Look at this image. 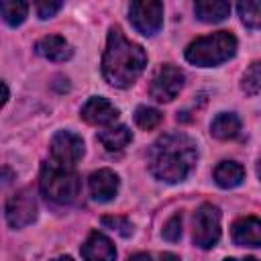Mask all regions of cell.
<instances>
[{
  "instance_id": "1",
  "label": "cell",
  "mask_w": 261,
  "mask_h": 261,
  "mask_svg": "<svg viewBox=\"0 0 261 261\" xmlns=\"http://www.w3.org/2000/svg\"><path fill=\"white\" fill-rule=\"evenodd\" d=\"M196 159V143L186 133H167L151 145L149 169L157 179L165 184H177L190 175Z\"/></svg>"
},
{
  "instance_id": "2",
  "label": "cell",
  "mask_w": 261,
  "mask_h": 261,
  "mask_svg": "<svg viewBox=\"0 0 261 261\" xmlns=\"http://www.w3.org/2000/svg\"><path fill=\"white\" fill-rule=\"evenodd\" d=\"M147 53L141 45L128 41L118 27L108 31L102 57V75L114 88H128L145 69Z\"/></svg>"
},
{
  "instance_id": "3",
  "label": "cell",
  "mask_w": 261,
  "mask_h": 261,
  "mask_svg": "<svg viewBox=\"0 0 261 261\" xmlns=\"http://www.w3.org/2000/svg\"><path fill=\"white\" fill-rule=\"evenodd\" d=\"M237 53V37L228 31H216L208 37L192 41L186 49V59L198 67H214L228 61Z\"/></svg>"
},
{
  "instance_id": "4",
  "label": "cell",
  "mask_w": 261,
  "mask_h": 261,
  "mask_svg": "<svg viewBox=\"0 0 261 261\" xmlns=\"http://www.w3.org/2000/svg\"><path fill=\"white\" fill-rule=\"evenodd\" d=\"M39 188L47 200L57 204H69L80 196L82 181L73 169L61 167L51 161V163H43L41 167Z\"/></svg>"
},
{
  "instance_id": "5",
  "label": "cell",
  "mask_w": 261,
  "mask_h": 261,
  "mask_svg": "<svg viewBox=\"0 0 261 261\" xmlns=\"http://www.w3.org/2000/svg\"><path fill=\"white\" fill-rule=\"evenodd\" d=\"M220 239V210L202 204L194 214V241L200 249H212Z\"/></svg>"
},
{
  "instance_id": "6",
  "label": "cell",
  "mask_w": 261,
  "mask_h": 261,
  "mask_svg": "<svg viewBox=\"0 0 261 261\" xmlns=\"http://www.w3.org/2000/svg\"><path fill=\"white\" fill-rule=\"evenodd\" d=\"M130 24L145 37H153L163 24V4L157 0H137L128 6Z\"/></svg>"
},
{
  "instance_id": "7",
  "label": "cell",
  "mask_w": 261,
  "mask_h": 261,
  "mask_svg": "<svg viewBox=\"0 0 261 261\" xmlns=\"http://www.w3.org/2000/svg\"><path fill=\"white\" fill-rule=\"evenodd\" d=\"M84 155V141L71 130H59L51 139V159L61 167L73 169Z\"/></svg>"
},
{
  "instance_id": "8",
  "label": "cell",
  "mask_w": 261,
  "mask_h": 261,
  "mask_svg": "<svg viewBox=\"0 0 261 261\" xmlns=\"http://www.w3.org/2000/svg\"><path fill=\"white\" fill-rule=\"evenodd\" d=\"M37 218V200L31 188H22L6 202V220L12 228H22Z\"/></svg>"
},
{
  "instance_id": "9",
  "label": "cell",
  "mask_w": 261,
  "mask_h": 261,
  "mask_svg": "<svg viewBox=\"0 0 261 261\" xmlns=\"http://www.w3.org/2000/svg\"><path fill=\"white\" fill-rule=\"evenodd\" d=\"M184 71L175 65H163L157 69L151 82V98L157 102H171L184 88Z\"/></svg>"
},
{
  "instance_id": "10",
  "label": "cell",
  "mask_w": 261,
  "mask_h": 261,
  "mask_svg": "<svg viewBox=\"0 0 261 261\" xmlns=\"http://www.w3.org/2000/svg\"><path fill=\"white\" fill-rule=\"evenodd\" d=\"M82 118L88 122V124H94V126H102V124H112L116 118H118V108L102 98V96H92L84 106H82Z\"/></svg>"
},
{
  "instance_id": "11",
  "label": "cell",
  "mask_w": 261,
  "mask_h": 261,
  "mask_svg": "<svg viewBox=\"0 0 261 261\" xmlns=\"http://www.w3.org/2000/svg\"><path fill=\"white\" fill-rule=\"evenodd\" d=\"M118 175L112 169H98L90 175V194L96 202H110L118 194Z\"/></svg>"
},
{
  "instance_id": "12",
  "label": "cell",
  "mask_w": 261,
  "mask_h": 261,
  "mask_svg": "<svg viewBox=\"0 0 261 261\" xmlns=\"http://www.w3.org/2000/svg\"><path fill=\"white\" fill-rule=\"evenodd\" d=\"M82 257L86 261H114L116 249L106 234L94 230L82 245Z\"/></svg>"
},
{
  "instance_id": "13",
  "label": "cell",
  "mask_w": 261,
  "mask_h": 261,
  "mask_svg": "<svg viewBox=\"0 0 261 261\" xmlns=\"http://www.w3.org/2000/svg\"><path fill=\"white\" fill-rule=\"evenodd\" d=\"M230 234H232V241L241 247H259L261 245V222L257 216H243L232 222Z\"/></svg>"
},
{
  "instance_id": "14",
  "label": "cell",
  "mask_w": 261,
  "mask_h": 261,
  "mask_svg": "<svg viewBox=\"0 0 261 261\" xmlns=\"http://www.w3.org/2000/svg\"><path fill=\"white\" fill-rule=\"evenodd\" d=\"M35 51L41 57L49 59V61H65L73 53L71 45L63 37H59V35H49V37L39 39L37 45H35Z\"/></svg>"
},
{
  "instance_id": "15",
  "label": "cell",
  "mask_w": 261,
  "mask_h": 261,
  "mask_svg": "<svg viewBox=\"0 0 261 261\" xmlns=\"http://www.w3.org/2000/svg\"><path fill=\"white\" fill-rule=\"evenodd\" d=\"M210 133L220 139V141H228L234 139L241 133V118L234 112H220L212 118L210 122Z\"/></svg>"
},
{
  "instance_id": "16",
  "label": "cell",
  "mask_w": 261,
  "mask_h": 261,
  "mask_svg": "<svg viewBox=\"0 0 261 261\" xmlns=\"http://www.w3.org/2000/svg\"><path fill=\"white\" fill-rule=\"evenodd\" d=\"M194 12L202 22H220L228 16L230 4L224 0H198L194 4Z\"/></svg>"
},
{
  "instance_id": "17",
  "label": "cell",
  "mask_w": 261,
  "mask_h": 261,
  "mask_svg": "<svg viewBox=\"0 0 261 261\" xmlns=\"http://www.w3.org/2000/svg\"><path fill=\"white\" fill-rule=\"evenodd\" d=\"M243 179H245V169L237 161H220L214 169V181L224 190L237 188Z\"/></svg>"
},
{
  "instance_id": "18",
  "label": "cell",
  "mask_w": 261,
  "mask_h": 261,
  "mask_svg": "<svg viewBox=\"0 0 261 261\" xmlns=\"http://www.w3.org/2000/svg\"><path fill=\"white\" fill-rule=\"evenodd\" d=\"M98 141L104 145L106 151H122L133 141V133L128 130V126L118 124V126H110V128L100 130Z\"/></svg>"
},
{
  "instance_id": "19",
  "label": "cell",
  "mask_w": 261,
  "mask_h": 261,
  "mask_svg": "<svg viewBox=\"0 0 261 261\" xmlns=\"http://www.w3.org/2000/svg\"><path fill=\"white\" fill-rule=\"evenodd\" d=\"M27 12H29V4L22 0H0V16L10 27L22 24Z\"/></svg>"
},
{
  "instance_id": "20",
  "label": "cell",
  "mask_w": 261,
  "mask_h": 261,
  "mask_svg": "<svg viewBox=\"0 0 261 261\" xmlns=\"http://www.w3.org/2000/svg\"><path fill=\"white\" fill-rule=\"evenodd\" d=\"M239 10V16L241 20L245 22V27L249 29H259V22H261V4L257 0H249V2H239L237 6Z\"/></svg>"
},
{
  "instance_id": "21",
  "label": "cell",
  "mask_w": 261,
  "mask_h": 261,
  "mask_svg": "<svg viewBox=\"0 0 261 261\" xmlns=\"http://www.w3.org/2000/svg\"><path fill=\"white\" fill-rule=\"evenodd\" d=\"M163 120V114L157 110V108H151V106H139L135 110V122L137 126H141L143 130H151L155 126H159Z\"/></svg>"
},
{
  "instance_id": "22",
  "label": "cell",
  "mask_w": 261,
  "mask_h": 261,
  "mask_svg": "<svg viewBox=\"0 0 261 261\" xmlns=\"http://www.w3.org/2000/svg\"><path fill=\"white\" fill-rule=\"evenodd\" d=\"M241 88H243L249 96H257V92H259V88H261V65H259V61H253L251 67L245 71Z\"/></svg>"
},
{
  "instance_id": "23",
  "label": "cell",
  "mask_w": 261,
  "mask_h": 261,
  "mask_svg": "<svg viewBox=\"0 0 261 261\" xmlns=\"http://www.w3.org/2000/svg\"><path fill=\"white\" fill-rule=\"evenodd\" d=\"M102 224L116 230L120 237H130L133 234V224L128 222V218L124 216H104L102 218Z\"/></svg>"
},
{
  "instance_id": "24",
  "label": "cell",
  "mask_w": 261,
  "mask_h": 261,
  "mask_svg": "<svg viewBox=\"0 0 261 261\" xmlns=\"http://www.w3.org/2000/svg\"><path fill=\"white\" fill-rule=\"evenodd\" d=\"M179 237H181V214H173L163 226V239L175 243L179 241Z\"/></svg>"
},
{
  "instance_id": "25",
  "label": "cell",
  "mask_w": 261,
  "mask_h": 261,
  "mask_svg": "<svg viewBox=\"0 0 261 261\" xmlns=\"http://www.w3.org/2000/svg\"><path fill=\"white\" fill-rule=\"evenodd\" d=\"M61 2L59 0H43V2H37V14H39V18H51L55 12H59L61 10Z\"/></svg>"
},
{
  "instance_id": "26",
  "label": "cell",
  "mask_w": 261,
  "mask_h": 261,
  "mask_svg": "<svg viewBox=\"0 0 261 261\" xmlns=\"http://www.w3.org/2000/svg\"><path fill=\"white\" fill-rule=\"evenodd\" d=\"M6 100H8V88H6V84L0 82V106H4Z\"/></svg>"
},
{
  "instance_id": "27",
  "label": "cell",
  "mask_w": 261,
  "mask_h": 261,
  "mask_svg": "<svg viewBox=\"0 0 261 261\" xmlns=\"http://www.w3.org/2000/svg\"><path fill=\"white\" fill-rule=\"evenodd\" d=\"M159 261H181V259L177 255H173V253H161Z\"/></svg>"
},
{
  "instance_id": "28",
  "label": "cell",
  "mask_w": 261,
  "mask_h": 261,
  "mask_svg": "<svg viewBox=\"0 0 261 261\" xmlns=\"http://www.w3.org/2000/svg\"><path fill=\"white\" fill-rule=\"evenodd\" d=\"M128 261H151V257H149L147 253H135Z\"/></svg>"
},
{
  "instance_id": "29",
  "label": "cell",
  "mask_w": 261,
  "mask_h": 261,
  "mask_svg": "<svg viewBox=\"0 0 261 261\" xmlns=\"http://www.w3.org/2000/svg\"><path fill=\"white\" fill-rule=\"evenodd\" d=\"M224 261H257L255 257H247V259H234V257H228V259H224Z\"/></svg>"
},
{
  "instance_id": "30",
  "label": "cell",
  "mask_w": 261,
  "mask_h": 261,
  "mask_svg": "<svg viewBox=\"0 0 261 261\" xmlns=\"http://www.w3.org/2000/svg\"><path fill=\"white\" fill-rule=\"evenodd\" d=\"M53 261H73V259L67 257V255H61V257H57V259H53Z\"/></svg>"
}]
</instances>
